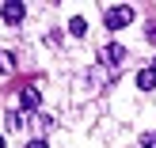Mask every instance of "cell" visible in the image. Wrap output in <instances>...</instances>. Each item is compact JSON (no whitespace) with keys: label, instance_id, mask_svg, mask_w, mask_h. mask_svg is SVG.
<instances>
[{"label":"cell","instance_id":"3957f363","mask_svg":"<svg viewBox=\"0 0 156 148\" xmlns=\"http://www.w3.org/2000/svg\"><path fill=\"white\" fill-rule=\"evenodd\" d=\"M23 12H27V4H19V0H8V4H4V19L8 23H19Z\"/></svg>","mask_w":156,"mask_h":148},{"label":"cell","instance_id":"8fae6325","mask_svg":"<svg viewBox=\"0 0 156 148\" xmlns=\"http://www.w3.org/2000/svg\"><path fill=\"white\" fill-rule=\"evenodd\" d=\"M0 148H4V137H0Z\"/></svg>","mask_w":156,"mask_h":148},{"label":"cell","instance_id":"9c48e42d","mask_svg":"<svg viewBox=\"0 0 156 148\" xmlns=\"http://www.w3.org/2000/svg\"><path fill=\"white\" fill-rule=\"evenodd\" d=\"M141 144H145V148H156V133H145V137H141Z\"/></svg>","mask_w":156,"mask_h":148},{"label":"cell","instance_id":"52a82bcc","mask_svg":"<svg viewBox=\"0 0 156 148\" xmlns=\"http://www.w3.org/2000/svg\"><path fill=\"white\" fill-rule=\"evenodd\" d=\"M84 30H88V23H84L80 15H73V19H69V34H84Z\"/></svg>","mask_w":156,"mask_h":148},{"label":"cell","instance_id":"6da1fadb","mask_svg":"<svg viewBox=\"0 0 156 148\" xmlns=\"http://www.w3.org/2000/svg\"><path fill=\"white\" fill-rule=\"evenodd\" d=\"M103 23H107V30H122V27H129V23H133V8H129V4H114V8H107V12H103Z\"/></svg>","mask_w":156,"mask_h":148},{"label":"cell","instance_id":"8992f818","mask_svg":"<svg viewBox=\"0 0 156 148\" xmlns=\"http://www.w3.org/2000/svg\"><path fill=\"white\" fill-rule=\"evenodd\" d=\"M12 68H15V57H12L8 50H0V76H8Z\"/></svg>","mask_w":156,"mask_h":148},{"label":"cell","instance_id":"ba28073f","mask_svg":"<svg viewBox=\"0 0 156 148\" xmlns=\"http://www.w3.org/2000/svg\"><path fill=\"white\" fill-rule=\"evenodd\" d=\"M4 122H8V129H19V126H23V114H19V110H8Z\"/></svg>","mask_w":156,"mask_h":148},{"label":"cell","instance_id":"30bf717a","mask_svg":"<svg viewBox=\"0 0 156 148\" xmlns=\"http://www.w3.org/2000/svg\"><path fill=\"white\" fill-rule=\"evenodd\" d=\"M27 148H50V144H46V141H30Z\"/></svg>","mask_w":156,"mask_h":148},{"label":"cell","instance_id":"5b68a950","mask_svg":"<svg viewBox=\"0 0 156 148\" xmlns=\"http://www.w3.org/2000/svg\"><path fill=\"white\" fill-rule=\"evenodd\" d=\"M137 88H141V91H152L156 88V68H141V72H137Z\"/></svg>","mask_w":156,"mask_h":148},{"label":"cell","instance_id":"7c38bea8","mask_svg":"<svg viewBox=\"0 0 156 148\" xmlns=\"http://www.w3.org/2000/svg\"><path fill=\"white\" fill-rule=\"evenodd\" d=\"M152 68H156V65H152Z\"/></svg>","mask_w":156,"mask_h":148},{"label":"cell","instance_id":"7a4b0ae2","mask_svg":"<svg viewBox=\"0 0 156 148\" xmlns=\"http://www.w3.org/2000/svg\"><path fill=\"white\" fill-rule=\"evenodd\" d=\"M122 57H126V50H122L118 42H111V46H103V50H99V61H103V65H118Z\"/></svg>","mask_w":156,"mask_h":148},{"label":"cell","instance_id":"277c9868","mask_svg":"<svg viewBox=\"0 0 156 148\" xmlns=\"http://www.w3.org/2000/svg\"><path fill=\"white\" fill-rule=\"evenodd\" d=\"M38 103H42V99H38L34 88H23L19 91V106H23V110H38Z\"/></svg>","mask_w":156,"mask_h":148}]
</instances>
